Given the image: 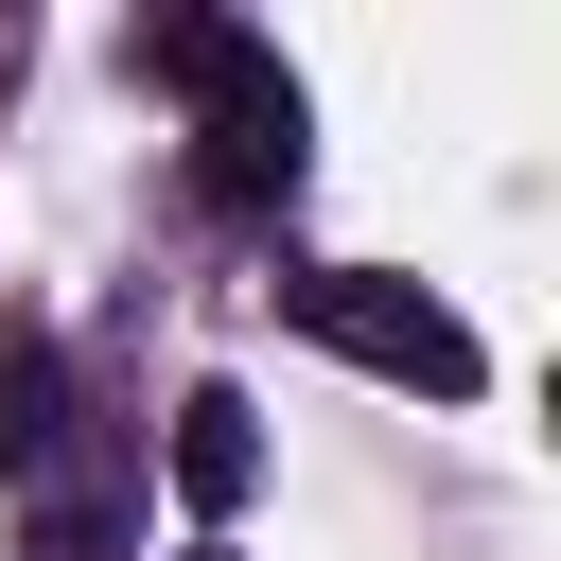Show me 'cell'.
I'll use <instances>...</instances> for the list:
<instances>
[{
	"instance_id": "1",
	"label": "cell",
	"mask_w": 561,
	"mask_h": 561,
	"mask_svg": "<svg viewBox=\"0 0 561 561\" xmlns=\"http://www.w3.org/2000/svg\"><path fill=\"white\" fill-rule=\"evenodd\" d=\"M140 70L193 88V193H210V210H280V193H298L316 105H298V70H280L245 18H140Z\"/></svg>"
},
{
	"instance_id": "2",
	"label": "cell",
	"mask_w": 561,
	"mask_h": 561,
	"mask_svg": "<svg viewBox=\"0 0 561 561\" xmlns=\"http://www.w3.org/2000/svg\"><path fill=\"white\" fill-rule=\"evenodd\" d=\"M280 316H298L316 351H351L368 386H421V403H473V386H491L473 316H456V298H421L403 263H298V280H280Z\"/></svg>"
},
{
	"instance_id": "3",
	"label": "cell",
	"mask_w": 561,
	"mask_h": 561,
	"mask_svg": "<svg viewBox=\"0 0 561 561\" xmlns=\"http://www.w3.org/2000/svg\"><path fill=\"white\" fill-rule=\"evenodd\" d=\"M158 473H175V508H210V526H228V508L263 491V421H245V386H193V403H175V438H158Z\"/></svg>"
},
{
	"instance_id": "4",
	"label": "cell",
	"mask_w": 561,
	"mask_h": 561,
	"mask_svg": "<svg viewBox=\"0 0 561 561\" xmlns=\"http://www.w3.org/2000/svg\"><path fill=\"white\" fill-rule=\"evenodd\" d=\"M53 438H70V351H53L35 316H0V473L35 491V473H53Z\"/></svg>"
},
{
	"instance_id": "5",
	"label": "cell",
	"mask_w": 561,
	"mask_h": 561,
	"mask_svg": "<svg viewBox=\"0 0 561 561\" xmlns=\"http://www.w3.org/2000/svg\"><path fill=\"white\" fill-rule=\"evenodd\" d=\"M193 561H228V543H193Z\"/></svg>"
}]
</instances>
